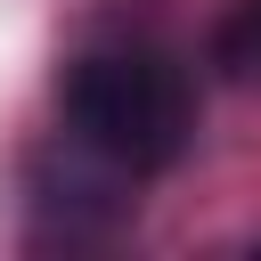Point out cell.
I'll list each match as a JSON object with an SVG mask.
<instances>
[{
	"mask_svg": "<svg viewBox=\"0 0 261 261\" xmlns=\"http://www.w3.org/2000/svg\"><path fill=\"white\" fill-rule=\"evenodd\" d=\"M57 122L130 179H155L196 147V82L163 41L114 33L57 65Z\"/></svg>",
	"mask_w": 261,
	"mask_h": 261,
	"instance_id": "cell-1",
	"label": "cell"
},
{
	"mask_svg": "<svg viewBox=\"0 0 261 261\" xmlns=\"http://www.w3.org/2000/svg\"><path fill=\"white\" fill-rule=\"evenodd\" d=\"M212 65H220L228 82L261 90V0H237V8L220 16V33H212Z\"/></svg>",
	"mask_w": 261,
	"mask_h": 261,
	"instance_id": "cell-2",
	"label": "cell"
}]
</instances>
